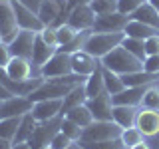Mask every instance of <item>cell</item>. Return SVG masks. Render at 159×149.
<instances>
[{
    "label": "cell",
    "instance_id": "obj_1",
    "mask_svg": "<svg viewBox=\"0 0 159 149\" xmlns=\"http://www.w3.org/2000/svg\"><path fill=\"white\" fill-rule=\"evenodd\" d=\"M102 66L119 74V76H125V74L143 70V62L139 58H135L133 54H129L123 46H117L102 58Z\"/></svg>",
    "mask_w": 159,
    "mask_h": 149
},
{
    "label": "cell",
    "instance_id": "obj_2",
    "mask_svg": "<svg viewBox=\"0 0 159 149\" xmlns=\"http://www.w3.org/2000/svg\"><path fill=\"white\" fill-rule=\"evenodd\" d=\"M125 34L123 32H92L86 38V44H84V50L92 56H96L102 60L106 54H109L113 48L121 46Z\"/></svg>",
    "mask_w": 159,
    "mask_h": 149
},
{
    "label": "cell",
    "instance_id": "obj_3",
    "mask_svg": "<svg viewBox=\"0 0 159 149\" xmlns=\"http://www.w3.org/2000/svg\"><path fill=\"white\" fill-rule=\"evenodd\" d=\"M123 127H119L113 119L109 121H92L88 127H84L80 141L92 143V141H107V139H117L121 137Z\"/></svg>",
    "mask_w": 159,
    "mask_h": 149
},
{
    "label": "cell",
    "instance_id": "obj_4",
    "mask_svg": "<svg viewBox=\"0 0 159 149\" xmlns=\"http://www.w3.org/2000/svg\"><path fill=\"white\" fill-rule=\"evenodd\" d=\"M62 117L64 115H56L52 119H46V121H38L36 129H34L32 137L28 139L30 147L32 149H44L50 145V141L54 139V135L60 131V125H62Z\"/></svg>",
    "mask_w": 159,
    "mask_h": 149
},
{
    "label": "cell",
    "instance_id": "obj_5",
    "mask_svg": "<svg viewBox=\"0 0 159 149\" xmlns=\"http://www.w3.org/2000/svg\"><path fill=\"white\" fill-rule=\"evenodd\" d=\"M68 74H72V54H66V52H56L40 70V76L44 79L62 78V76H68Z\"/></svg>",
    "mask_w": 159,
    "mask_h": 149
},
{
    "label": "cell",
    "instance_id": "obj_6",
    "mask_svg": "<svg viewBox=\"0 0 159 149\" xmlns=\"http://www.w3.org/2000/svg\"><path fill=\"white\" fill-rule=\"evenodd\" d=\"M20 32L16 22V12H14L12 0H0V36L4 42H12L14 36Z\"/></svg>",
    "mask_w": 159,
    "mask_h": 149
},
{
    "label": "cell",
    "instance_id": "obj_7",
    "mask_svg": "<svg viewBox=\"0 0 159 149\" xmlns=\"http://www.w3.org/2000/svg\"><path fill=\"white\" fill-rule=\"evenodd\" d=\"M98 14L92 10L89 4H80V6L72 8L68 14L66 22L78 32H86V30H93V24H96Z\"/></svg>",
    "mask_w": 159,
    "mask_h": 149
},
{
    "label": "cell",
    "instance_id": "obj_8",
    "mask_svg": "<svg viewBox=\"0 0 159 149\" xmlns=\"http://www.w3.org/2000/svg\"><path fill=\"white\" fill-rule=\"evenodd\" d=\"M12 6H14V12H16V22H18V28L20 30H32V32H42L44 28V22L40 20V16L36 12H32L30 8H26L20 0H12Z\"/></svg>",
    "mask_w": 159,
    "mask_h": 149
},
{
    "label": "cell",
    "instance_id": "obj_9",
    "mask_svg": "<svg viewBox=\"0 0 159 149\" xmlns=\"http://www.w3.org/2000/svg\"><path fill=\"white\" fill-rule=\"evenodd\" d=\"M86 106L92 111L93 121H109V119H113L111 117L113 115V102H111V96L107 92L99 93L96 97H89L86 102Z\"/></svg>",
    "mask_w": 159,
    "mask_h": 149
},
{
    "label": "cell",
    "instance_id": "obj_10",
    "mask_svg": "<svg viewBox=\"0 0 159 149\" xmlns=\"http://www.w3.org/2000/svg\"><path fill=\"white\" fill-rule=\"evenodd\" d=\"M38 32H32V30H20V32L14 36V40L10 42V52L16 58H32V50H34V42H36Z\"/></svg>",
    "mask_w": 159,
    "mask_h": 149
},
{
    "label": "cell",
    "instance_id": "obj_11",
    "mask_svg": "<svg viewBox=\"0 0 159 149\" xmlns=\"http://www.w3.org/2000/svg\"><path fill=\"white\" fill-rule=\"evenodd\" d=\"M129 22V16L121 12H111V14H99L96 18L92 32H123Z\"/></svg>",
    "mask_w": 159,
    "mask_h": 149
},
{
    "label": "cell",
    "instance_id": "obj_12",
    "mask_svg": "<svg viewBox=\"0 0 159 149\" xmlns=\"http://www.w3.org/2000/svg\"><path fill=\"white\" fill-rule=\"evenodd\" d=\"M58 52V48L54 46H48L46 42H44L42 38H40V34L36 36V42H34V50H32V58H30V64H32V74L34 78H42L40 76V70L42 66L48 62L50 58L54 56V54Z\"/></svg>",
    "mask_w": 159,
    "mask_h": 149
},
{
    "label": "cell",
    "instance_id": "obj_13",
    "mask_svg": "<svg viewBox=\"0 0 159 149\" xmlns=\"http://www.w3.org/2000/svg\"><path fill=\"white\" fill-rule=\"evenodd\" d=\"M102 66V60L88 54L86 50H78L72 54V72L80 74V76H92L96 70Z\"/></svg>",
    "mask_w": 159,
    "mask_h": 149
},
{
    "label": "cell",
    "instance_id": "obj_14",
    "mask_svg": "<svg viewBox=\"0 0 159 149\" xmlns=\"http://www.w3.org/2000/svg\"><path fill=\"white\" fill-rule=\"evenodd\" d=\"M32 106L34 103L28 99V96H12L0 103V119L24 115V113L32 111Z\"/></svg>",
    "mask_w": 159,
    "mask_h": 149
},
{
    "label": "cell",
    "instance_id": "obj_15",
    "mask_svg": "<svg viewBox=\"0 0 159 149\" xmlns=\"http://www.w3.org/2000/svg\"><path fill=\"white\" fill-rule=\"evenodd\" d=\"M62 106H64V97L40 99V102H34L32 115L36 117V121H46V119H52L56 115H64V113H62Z\"/></svg>",
    "mask_w": 159,
    "mask_h": 149
},
{
    "label": "cell",
    "instance_id": "obj_16",
    "mask_svg": "<svg viewBox=\"0 0 159 149\" xmlns=\"http://www.w3.org/2000/svg\"><path fill=\"white\" fill-rule=\"evenodd\" d=\"M135 127H139V131H141L145 137L157 135L159 133V111L139 107V113H137V119H135Z\"/></svg>",
    "mask_w": 159,
    "mask_h": 149
},
{
    "label": "cell",
    "instance_id": "obj_17",
    "mask_svg": "<svg viewBox=\"0 0 159 149\" xmlns=\"http://www.w3.org/2000/svg\"><path fill=\"white\" fill-rule=\"evenodd\" d=\"M149 86H135V88H125L123 92L111 96L113 106H133V107H141L143 96H145V89Z\"/></svg>",
    "mask_w": 159,
    "mask_h": 149
},
{
    "label": "cell",
    "instance_id": "obj_18",
    "mask_svg": "<svg viewBox=\"0 0 159 149\" xmlns=\"http://www.w3.org/2000/svg\"><path fill=\"white\" fill-rule=\"evenodd\" d=\"M6 74L12 79H18V82H26V79L34 78L30 60H26V58H16V56L10 60V64L6 66Z\"/></svg>",
    "mask_w": 159,
    "mask_h": 149
},
{
    "label": "cell",
    "instance_id": "obj_19",
    "mask_svg": "<svg viewBox=\"0 0 159 149\" xmlns=\"http://www.w3.org/2000/svg\"><path fill=\"white\" fill-rule=\"evenodd\" d=\"M137 113H139V107H133V106H113V115L111 117H113V121H116L119 127L127 129V127L135 125Z\"/></svg>",
    "mask_w": 159,
    "mask_h": 149
},
{
    "label": "cell",
    "instance_id": "obj_20",
    "mask_svg": "<svg viewBox=\"0 0 159 149\" xmlns=\"http://www.w3.org/2000/svg\"><path fill=\"white\" fill-rule=\"evenodd\" d=\"M123 34L129 36V38L147 40V38L159 34V28H153V26H149V24H143V22H137V20H131V18H129V22H127L125 30H123Z\"/></svg>",
    "mask_w": 159,
    "mask_h": 149
},
{
    "label": "cell",
    "instance_id": "obj_21",
    "mask_svg": "<svg viewBox=\"0 0 159 149\" xmlns=\"http://www.w3.org/2000/svg\"><path fill=\"white\" fill-rule=\"evenodd\" d=\"M129 18H131V20H137V22H143V24H149V26H153V28H159V10L153 8L147 0Z\"/></svg>",
    "mask_w": 159,
    "mask_h": 149
},
{
    "label": "cell",
    "instance_id": "obj_22",
    "mask_svg": "<svg viewBox=\"0 0 159 149\" xmlns=\"http://www.w3.org/2000/svg\"><path fill=\"white\" fill-rule=\"evenodd\" d=\"M125 88H135V86H153V82L159 79V74H149L145 70H139V72H131L121 76Z\"/></svg>",
    "mask_w": 159,
    "mask_h": 149
},
{
    "label": "cell",
    "instance_id": "obj_23",
    "mask_svg": "<svg viewBox=\"0 0 159 149\" xmlns=\"http://www.w3.org/2000/svg\"><path fill=\"white\" fill-rule=\"evenodd\" d=\"M36 125H38V121H36V117L32 115V111L24 113L22 121H20V127H18V131H16V137H14L12 143H28V139L32 137Z\"/></svg>",
    "mask_w": 159,
    "mask_h": 149
},
{
    "label": "cell",
    "instance_id": "obj_24",
    "mask_svg": "<svg viewBox=\"0 0 159 149\" xmlns=\"http://www.w3.org/2000/svg\"><path fill=\"white\" fill-rule=\"evenodd\" d=\"M84 88H86L88 99L89 97H96V96H99V93L106 92V82H103V66H99L96 72L92 74V76H88Z\"/></svg>",
    "mask_w": 159,
    "mask_h": 149
},
{
    "label": "cell",
    "instance_id": "obj_25",
    "mask_svg": "<svg viewBox=\"0 0 159 149\" xmlns=\"http://www.w3.org/2000/svg\"><path fill=\"white\" fill-rule=\"evenodd\" d=\"M86 102H88V93H86V88H84V84H82V86H76L66 97H64L62 113L66 115V111H70V109L76 107V106H82V103H86Z\"/></svg>",
    "mask_w": 159,
    "mask_h": 149
},
{
    "label": "cell",
    "instance_id": "obj_26",
    "mask_svg": "<svg viewBox=\"0 0 159 149\" xmlns=\"http://www.w3.org/2000/svg\"><path fill=\"white\" fill-rule=\"evenodd\" d=\"M66 117L72 119V121H76L78 125H82V127H88L89 123L93 121V115H92V111H89V107L86 106V103L76 106V107L70 109V111H66Z\"/></svg>",
    "mask_w": 159,
    "mask_h": 149
},
{
    "label": "cell",
    "instance_id": "obj_27",
    "mask_svg": "<svg viewBox=\"0 0 159 149\" xmlns=\"http://www.w3.org/2000/svg\"><path fill=\"white\" fill-rule=\"evenodd\" d=\"M20 121H22V115H18V117H2L0 119V139L14 141L16 131L20 127Z\"/></svg>",
    "mask_w": 159,
    "mask_h": 149
},
{
    "label": "cell",
    "instance_id": "obj_28",
    "mask_svg": "<svg viewBox=\"0 0 159 149\" xmlns=\"http://www.w3.org/2000/svg\"><path fill=\"white\" fill-rule=\"evenodd\" d=\"M103 82H106V92L109 96H116V93L125 89V84H123L121 76L111 72V70H107V68H103Z\"/></svg>",
    "mask_w": 159,
    "mask_h": 149
},
{
    "label": "cell",
    "instance_id": "obj_29",
    "mask_svg": "<svg viewBox=\"0 0 159 149\" xmlns=\"http://www.w3.org/2000/svg\"><path fill=\"white\" fill-rule=\"evenodd\" d=\"M121 46L127 50L129 54H133L135 58H139L143 62V60L147 58V52H145V40H137V38H129L125 36L121 42Z\"/></svg>",
    "mask_w": 159,
    "mask_h": 149
},
{
    "label": "cell",
    "instance_id": "obj_30",
    "mask_svg": "<svg viewBox=\"0 0 159 149\" xmlns=\"http://www.w3.org/2000/svg\"><path fill=\"white\" fill-rule=\"evenodd\" d=\"M84 145V149H129L125 143L121 141V137L117 139H107V141H92V143H84L80 141Z\"/></svg>",
    "mask_w": 159,
    "mask_h": 149
},
{
    "label": "cell",
    "instance_id": "obj_31",
    "mask_svg": "<svg viewBox=\"0 0 159 149\" xmlns=\"http://www.w3.org/2000/svg\"><path fill=\"white\" fill-rule=\"evenodd\" d=\"M60 131H64L70 139H72V141H80L84 127L78 125L76 121H72V119H68L66 115H64V117H62V125H60Z\"/></svg>",
    "mask_w": 159,
    "mask_h": 149
},
{
    "label": "cell",
    "instance_id": "obj_32",
    "mask_svg": "<svg viewBox=\"0 0 159 149\" xmlns=\"http://www.w3.org/2000/svg\"><path fill=\"white\" fill-rule=\"evenodd\" d=\"M78 30H74L70 24H62V26H58L56 28V36H58V46H66V44H70L74 38L78 36Z\"/></svg>",
    "mask_w": 159,
    "mask_h": 149
},
{
    "label": "cell",
    "instance_id": "obj_33",
    "mask_svg": "<svg viewBox=\"0 0 159 149\" xmlns=\"http://www.w3.org/2000/svg\"><path fill=\"white\" fill-rule=\"evenodd\" d=\"M89 6L98 16L99 14H111V12H117V0H92Z\"/></svg>",
    "mask_w": 159,
    "mask_h": 149
},
{
    "label": "cell",
    "instance_id": "obj_34",
    "mask_svg": "<svg viewBox=\"0 0 159 149\" xmlns=\"http://www.w3.org/2000/svg\"><path fill=\"white\" fill-rule=\"evenodd\" d=\"M141 107H145V109H155V111H159V88L149 86V88L145 89V96H143Z\"/></svg>",
    "mask_w": 159,
    "mask_h": 149
},
{
    "label": "cell",
    "instance_id": "obj_35",
    "mask_svg": "<svg viewBox=\"0 0 159 149\" xmlns=\"http://www.w3.org/2000/svg\"><path fill=\"white\" fill-rule=\"evenodd\" d=\"M143 133L139 131V127H127V129H123L121 131V141L125 143L127 147H133V145H137V143H141L143 141Z\"/></svg>",
    "mask_w": 159,
    "mask_h": 149
},
{
    "label": "cell",
    "instance_id": "obj_36",
    "mask_svg": "<svg viewBox=\"0 0 159 149\" xmlns=\"http://www.w3.org/2000/svg\"><path fill=\"white\" fill-rule=\"evenodd\" d=\"M143 2L145 0H117V12L125 14V16H131Z\"/></svg>",
    "mask_w": 159,
    "mask_h": 149
},
{
    "label": "cell",
    "instance_id": "obj_37",
    "mask_svg": "<svg viewBox=\"0 0 159 149\" xmlns=\"http://www.w3.org/2000/svg\"><path fill=\"white\" fill-rule=\"evenodd\" d=\"M72 143H74V141H72V139H70L64 131H58L56 135H54V139L50 141V147H52V149H66V147L72 145Z\"/></svg>",
    "mask_w": 159,
    "mask_h": 149
},
{
    "label": "cell",
    "instance_id": "obj_38",
    "mask_svg": "<svg viewBox=\"0 0 159 149\" xmlns=\"http://www.w3.org/2000/svg\"><path fill=\"white\" fill-rule=\"evenodd\" d=\"M38 34H40V38H42L48 46L58 48V36H56V28H54V26H46L42 32H38Z\"/></svg>",
    "mask_w": 159,
    "mask_h": 149
},
{
    "label": "cell",
    "instance_id": "obj_39",
    "mask_svg": "<svg viewBox=\"0 0 159 149\" xmlns=\"http://www.w3.org/2000/svg\"><path fill=\"white\" fill-rule=\"evenodd\" d=\"M12 58L14 56H12V52H10V44L4 42V40H0V68H6Z\"/></svg>",
    "mask_w": 159,
    "mask_h": 149
},
{
    "label": "cell",
    "instance_id": "obj_40",
    "mask_svg": "<svg viewBox=\"0 0 159 149\" xmlns=\"http://www.w3.org/2000/svg\"><path fill=\"white\" fill-rule=\"evenodd\" d=\"M143 70L149 72V74H159V54L147 56L143 60Z\"/></svg>",
    "mask_w": 159,
    "mask_h": 149
},
{
    "label": "cell",
    "instance_id": "obj_41",
    "mask_svg": "<svg viewBox=\"0 0 159 149\" xmlns=\"http://www.w3.org/2000/svg\"><path fill=\"white\" fill-rule=\"evenodd\" d=\"M145 52H147V56L159 54V34H155V36L145 40Z\"/></svg>",
    "mask_w": 159,
    "mask_h": 149
},
{
    "label": "cell",
    "instance_id": "obj_42",
    "mask_svg": "<svg viewBox=\"0 0 159 149\" xmlns=\"http://www.w3.org/2000/svg\"><path fill=\"white\" fill-rule=\"evenodd\" d=\"M20 2L24 4L26 8H30L32 12H36L38 14V10H40V6L44 4V0H20Z\"/></svg>",
    "mask_w": 159,
    "mask_h": 149
},
{
    "label": "cell",
    "instance_id": "obj_43",
    "mask_svg": "<svg viewBox=\"0 0 159 149\" xmlns=\"http://www.w3.org/2000/svg\"><path fill=\"white\" fill-rule=\"evenodd\" d=\"M92 0H68V10H72V8H76L80 6V4H89Z\"/></svg>",
    "mask_w": 159,
    "mask_h": 149
},
{
    "label": "cell",
    "instance_id": "obj_44",
    "mask_svg": "<svg viewBox=\"0 0 159 149\" xmlns=\"http://www.w3.org/2000/svg\"><path fill=\"white\" fill-rule=\"evenodd\" d=\"M8 97H12V93H10L8 89L0 84V102H4V99H8Z\"/></svg>",
    "mask_w": 159,
    "mask_h": 149
},
{
    "label": "cell",
    "instance_id": "obj_45",
    "mask_svg": "<svg viewBox=\"0 0 159 149\" xmlns=\"http://www.w3.org/2000/svg\"><path fill=\"white\" fill-rule=\"evenodd\" d=\"M12 149H32L30 143H12Z\"/></svg>",
    "mask_w": 159,
    "mask_h": 149
},
{
    "label": "cell",
    "instance_id": "obj_46",
    "mask_svg": "<svg viewBox=\"0 0 159 149\" xmlns=\"http://www.w3.org/2000/svg\"><path fill=\"white\" fill-rule=\"evenodd\" d=\"M129 149H149V147H147L145 141H141V143H137V145H133V147H129Z\"/></svg>",
    "mask_w": 159,
    "mask_h": 149
},
{
    "label": "cell",
    "instance_id": "obj_47",
    "mask_svg": "<svg viewBox=\"0 0 159 149\" xmlns=\"http://www.w3.org/2000/svg\"><path fill=\"white\" fill-rule=\"evenodd\" d=\"M66 149H84V145H82L80 141H74L72 145H70V147H66Z\"/></svg>",
    "mask_w": 159,
    "mask_h": 149
},
{
    "label": "cell",
    "instance_id": "obj_48",
    "mask_svg": "<svg viewBox=\"0 0 159 149\" xmlns=\"http://www.w3.org/2000/svg\"><path fill=\"white\" fill-rule=\"evenodd\" d=\"M147 2H149V4H151V6H153V8H157V10H159V0H147Z\"/></svg>",
    "mask_w": 159,
    "mask_h": 149
},
{
    "label": "cell",
    "instance_id": "obj_49",
    "mask_svg": "<svg viewBox=\"0 0 159 149\" xmlns=\"http://www.w3.org/2000/svg\"><path fill=\"white\" fill-rule=\"evenodd\" d=\"M44 149H52V147H50V145H48V147H44Z\"/></svg>",
    "mask_w": 159,
    "mask_h": 149
},
{
    "label": "cell",
    "instance_id": "obj_50",
    "mask_svg": "<svg viewBox=\"0 0 159 149\" xmlns=\"http://www.w3.org/2000/svg\"><path fill=\"white\" fill-rule=\"evenodd\" d=\"M0 40H2V36H0Z\"/></svg>",
    "mask_w": 159,
    "mask_h": 149
},
{
    "label": "cell",
    "instance_id": "obj_51",
    "mask_svg": "<svg viewBox=\"0 0 159 149\" xmlns=\"http://www.w3.org/2000/svg\"><path fill=\"white\" fill-rule=\"evenodd\" d=\"M0 103H2V102H0Z\"/></svg>",
    "mask_w": 159,
    "mask_h": 149
}]
</instances>
